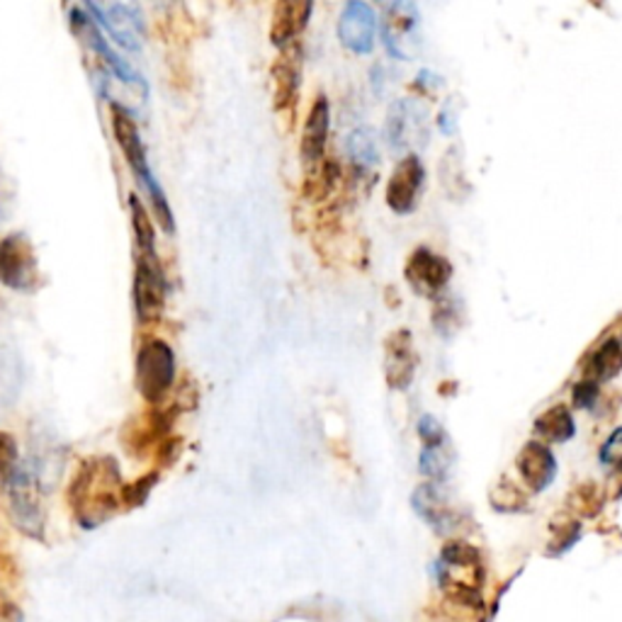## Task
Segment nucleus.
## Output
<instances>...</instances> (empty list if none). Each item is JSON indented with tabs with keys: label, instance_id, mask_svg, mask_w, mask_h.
Listing matches in <instances>:
<instances>
[{
	"label": "nucleus",
	"instance_id": "nucleus-1",
	"mask_svg": "<svg viewBox=\"0 0 622 622\" xmlns=\"http://www.w3.org/2000/svg\"><path fill=\"white\" fill-rule=\"evenodd\" d=\"M122 474L112 458L95 454L74 474L68 486V506L83 528H98L122 506Z\"/></svg>",
	"mask_w": 622,
	"mask_h": 622
},
{
	"label": "nucleus",
	"instance_id": "nucleus-2",
	"mask_svg": "<svg viewBox=\"0 0 622 622\" xmlns=\"http://www.w3.org/2000/svg\"><path fill=\"white\" fill-rule=\"evenodd\" d=\"M436 577L442 596L467 598V601H484V565L474 545L464 540H450L440 549Z\"/></svg>",
	"mask_w": 622,
	"mask_h": 622
},
{
	"label": "nucleus",
	"instance_id": "nucleus-3",
	"mask_svg": "<svg viewBox=\"0 0 622 622\" xmlns=\"http://www.w3.org/2000/svg\"><path fill=\"white\" fill-rule=\"evenodd\" d=\"M6 489L10 498V518L18 525V530L34 540H42L46 525V492L40 464L30 460L20 462Z\"/></svg>",
	"mask_w": 622,
	"mask_h": 622
},
{
	"label": "nucleus",
	"instance_id": "nucleus-4",
	"mask_svg": "<svg viewBox=\"0 0 622 622\" xmlns=\"http://www.w3.org/2000/svg\"><path fill=\"white\" fill-rule=\"evenodd\" d=\"M112 131H115V141L119 143V149H122L125 159L129 163V169L139 175V181L147 185V190L151 193L156 219H159V224L163 226L165 234H173L175 224H173L169 200H165L161 185L153 181L149 161H147V151H143V143H141L135 119H131V115L127 110H122V107H115V105H112Z\"/></svg>",
	"mask_w": 622,
	"mask_h": 622
},
{
	"label": "nucleus",
	"instance_id": "nucleus-5",
	"mask_svg": "<svg viewBox=\"0 0 622 622\" xmlns=\"http://www.w3.org/2000/svg\"><path fill=\"white\" fill-rule=\"evenodd\" d=\"M385 139L394 153L418 156L430 141V110L418 98H399L389 105Z\"/></svg>",
	"mask_w": 622,
	"mask_h": 622
},
{
	"label": "nucleus",
	"instance_id": "nucleus-6",
	"mask_svg": "<svg viewBox=\"0 0 622 622\" xmlns=\"http://www.w3.org/2000/svg\"><path fill=\"white\" fill-rule=\"evenodd\" d=\"M175 382V355L171 345L161 339H151L139 348L135 385L149 404H161Z\"/></svg>",
	"mask_w": 622,
	"mask_h": 622
},
{
	"label": "nucleus",
	"instance_id": "nucleus-7",
	"mask_svg": "<svg viewBox=\"0 0 622 622\" xmlns=\"http://www.w3.org/2000/svg\"><path fill=\"white\" fill-rule=\"evenodd\" d=\"M0 282L18 292H34L40 287L37 254L25 234H8L0 242Z\"/></svg>",
	"mask_w": 622,
	"mask_h": 622
},
{
	"label": "nucleus",
	"instance_id": "nucleus-8",
	"mask_svg": "<svg viewBox=\"0 0 622 622\" xmlns=\"http://www.w3.org/2000/svg\"><path fill=\"white\" fill-rule=\"evenodd\" d=\"M411 506L438 535L460 533L467 521L464 513L454 506L448 486L438 482L418 484L411 494Z\"/></svg>",
	"mask_w": 622,
	"mask_h": 622
},
{
	"label": "nucleus",
	"instance_id": "nucleus-9",
	"mask_svg": "<svg viewBox=\"0 0 622 622\" xmlns=\"http://www.w3.org/2000/svg\"><path fill=\"white\" fill-rule=\"evenodd\" d=\"M452 272V262L446 256L436 254V250H430L428 246L414 248L404 266V278L409 282L411 290L430 299H438L442 292H448Z\"/></svg>",
	"mask_w": 622,
	"mask_h": 622
},
{
	"label": "nucleus",
	"instance_id": "nucleus-10",
	"mask_svg": "<svg viewBox=\"0 0 622 622\" xmlns=\"http://www.w3.org/2000/svg\"><path fill=\"white\" fill-rule=\"evenodd\" d=\"M135 307L143 324L159 321L165 307V280L156 250H139L135 270Z\"/></svg>",
	"mask_w": 622,
	"mask_h": 622
},
{
	"label": "nucleus",
	"instance_id": "nucleus-11",
	"mask_svg": "<svg viewBox=\"0 0 622 622\" xmlns=\"http://www.w3.org/2000/svg\"><path fill=\"white\" fill-rule=\"evenodd\" d=\"M423 183H426V169L421 156L414 153L401 156L387 181V190H385L387 207L394 214H399V217L411 214L418 207V200H421Z\"/></svg>",
	"mask_w": 622,
	"mask_h": 622
},
{
	"label": "nucleus",
	"instance_id": "nucleus-12",
	"mask_svg": "<svg viewBox=\"0 0 622 622\" xmlns=\"http://www.w3.org/2000/svg\"><path fill=\"white\" fill-rule=\"evenodd\" d=\"M275 110L287 119H294L299 90H302V44H290L280 50L270 68Z\"/></svg>",
	"mask_w": 622,
	"mask_h": 622
},
{
	"label": "nucleus",
	"instance_id": "nucleus-13",
	"mask_svg": "<svg viewBox=\"0 0 622 622\" xmlns=\"http://www.w3.org/2000/svg\"><path fill=\"white\" fill-rule=\"evenodd\" d=\"M339 42L355 56H367L377 44V13L365 0H351L339 18Z\"/></svg>",
	"mask_w": 622,
	"mask_h": 622
},
{
	"label": "nucleus",
	"instance_id": "nucleus-14",
	"mask_svg": "<svg viewBox=\"0 0 622 622\" xmlns=\"http://www.w3.org/2000/svg\"><path fill=\"white\" fill-rule=\"evenodd\" d=\"M418 25H421V13L414 3H389L385 6V15H382L379 22V32H382V42H385L387 52L394 58H404L409 62L411 58V50L409 46L416 44V32Z\"/></svg>",
	"mask_w": 622,
	"mask_h": 622
},
{
	"label": "nucleus",
	"instance_id": "nucleus-15",
	"mask_svg": "<svg viewBox=\"0 0 622 622\" xmlns=\"http://www.w3.org/2000/svg\"><path fill=\"white\" fill-rule=\"evenodd\" d=\"M418 369V353L409 329L392 331L385 339V379L392 392H409Z\"/></svg>",
	"mask_w": 622,
	"mask_h": 622
},
{
	"label": "nucleus",
	"instance_id": "nucleus-16",
	"mask_svg": "<svg viewBox=\"0 0 622 622\" xmlns=\"http://www.w3.org/2000/svg\"><path fill=\"white\" fill-rule=\"evenodd\" d=\"M329 131H331V105L326 95L319 93L307 112L302 143H299V153H302V161L309 173L317 171L319 165L326 161Z\"/></svg>",
	"mask_w": 622,
	"mask_h": 622
},
{
	"label": "nucleus",
	"instance_id": "nucleus-17",
	"mask_svg": "<svg viewBox=\"0 0 622 622\" xmlns=\"http://www.w3.org/2000/svg\"><path fill=\"white\" fill-rule=\"evenodd\" d=\"M516 472L530 494H543L557 480V458L540 440H528L516 454Z\"/></svg>",
	"mask_w": 622,
	"mask_h": 622
},
{
	"label": "nucleus",
	"instance_id": "nucleus-18",
	"mask_svg": "<svg viewBox=\"0 0 622 622\" xmlns=\"http://www.w3.org/2000/svg\"><path fill=\"white\" fill-rule=\"evenodd\" d=\"M311 10H314V3H309V0H280V3L272 8L270 42L278 46V50L297 44L309 25Z\"/></svg>",
	"mask_w": 622,
	"mask_h": 622
},
{
	"label": "nucleus",
	"instance_id": "nucleus-19",
	"mask_svg": "<svg viewBox=\"0 0 622 622\" xmlns=\"http://www.w3.org/2000/svg\"><path fill=\"white\" fill-rule=\"evenodd\" d=\"M86 13L93 20H100V25L112 34L117 44H122L125 50H139L141 40V20L129 6H86Z\"/></svg>",
	"mask_w": 622,
	"mask_h": 622
},
{
	"label": "nucleus",
	"instance_id": "nucleus-20",
	"mask_svg": "<svg viewBox=\"0 0 622 622\" xmlns=\"http://www.w3.org/2000/svg\"><path fill=\"white\" fill-rule=\"evenodd\" d=\"M535 440L545 442V446H565L573 436H577V421L567 404H555L547 411L535 418L533 423Z\"/></svg>",
	"mask_w": 622,
	"mask_h": 622
},
{
	"label": "nucleus",
	"instance_id": "nucleus-21",
	"mask_svg": "<svg viewBox=\"0 0 622 622\" xmlns=\"http://www.w3.org/2000/svg\"><path fill=\"white\" fill-rule=\"evenodd\" d=\"M583 377L593 379L596 385L615 379L622 373V341L615 336H608L603 343L586 355L583 361Z\"/></svg>",
	"mask_w": 622,
	"mask_h": 622
},
{
	"label": "nucleus",
	"instance_id": "nucleus-22",
	"mask_svg": "<svg viewBox=\"0 0 622 622\" xmlns=\"http://www.w3.org/2000/svg\"><path fill=\"white\" fill-rule=\"evenodd\" d=\"M345 153L355 171H375L382 163L379 159V137L373 127H357L345 137Z\"/></svg>",
	"mask_w": 622,
	"mask_h": 622
},
{
	"label": "nucleus",
	"instance_id": "nucleus-23",
	"mask_svg": "<svg viewBox=\"0 0 622 622\" xmlns=\"http://www.w3.org/2000/svg\"><path fill=\"white\" fill-rule=\"evenodd\" d=\"M454 464V450L452 440L436 442V446H423L421 454H418V470L426 476V482H438L446 484V480L452 472Z\"/></svg>",
	"mask_w": 622,
	"mask_h": 622
},
{
	"label": "nucleus",
	"instance_id": "nucleus-24",
	"mask_svg": "<svg viewBox=\"0 0 622 622\" xmlns=\"http://www.w3.org/2000/svg\"><path fill=\"white\" fill-rule=\"evenodd\" d=\"M430 324H433L436 333L442 339L458 336L460 329L464 326V307L458 297L450 294V290L433 299V317H430Z\"/></svg>",
	"mask_w": 622,
	"mask_h": 622
},
{
	"label": "nucleus",
	"instance_id": "nucleus-25",
	"mask_svg": "<svg viewBox=\"0 0 622 622\" xmlns=\"http://www.w3.org/2000/svg\"><path fill=\"white\" fill-rule=\"evenodd\" d=\"M603 504H605V494L603 486L598 482H583L579 486H573L567 498L569 516L577 518H596L598 513L603 511Z\"/></svg>",
	"mask_w": 622,
	"mask_h": 622
},
{
	"label": "nucleus",
	"instance_id": "nucleus-26",
	"mask_svg": "<svg viewBox=\"0 0 622 622\" xmlns=\"http://www.w3.org/2000/svg\"><path fill=\"white\" fill-rule=\"evenodd\" d=\"M549 530H553V540H549L547 553L549 557H559L581 537V521L573 516H559L549 525Z\"/></svg>",
	"mask_w": 622,
	"mask_h": 622
},
{
	"label": "nucleus",
	"instance_id": "nucleus-27",
	"mask_svg": "<svg viewBox=\"0 0 622 622\" xmlns=\"http://www.w3.org/2000/svg\"><path fill=\"white\" fill-rule=\"evenodd\" d=\"M129 210H131V224H135V234H137V248L139 250H156L153 242H156V234H153V224L149 219L147 210L139 202L137 195L129 197Z\"/></svg>",
	"mask_w": 622,
	"mask_h": 622
},
{
	"label": "nucleus",
	"instance_id": "nucleus-28",
	"mask_svg": "<svg viewBox=\"0 0 622 622\" xmlns=\"http://www.w3.org/2000/svg\"><path fill=\"white\" fill-rule=\"evenodd\" d=\"M492 504H494L496 511H506V513L523 511L525 508V496L521 494V489L516 484H508V480L504 476V480H501L494 489Z\"/></svg>",
	"mask_w": 622,
	"mask_h": 622
},
{
	"label": "nucleus",
	"instance_id": "nucleus-29",
	"mask_svg": "<svg viewBox=\"0 0 622 622\" xmlns=\"http://www.w3.org/2000/svg\"><path fill=\"white\" fill-rule=\"evenodd\" d=\"M601 399V385H596L593 379L581 377L579 382H573L571 387V406L581 411H593V406Z\"/></svg>",
	"mask_w": 622,
	"mask_h": 622
},
{
	"label": "nucleus",
	"instance_id": "nucleus-30",
	"mask_svg": "<svg viewBox=\"0 0 622 622\" xmlns=\"http://www.w3.org/2000/svg\"><path fill=\"white\" fill-rule=\"evenodd\" d=\"M18 467V446L8 433H0V492L8 486Z\"/></svg>",
	"mask_w": 622,
	"mask_h": 622
},
{
	"label": "nucleus",
	"instance_id": "nucleus-31",
	"mask_svg": "<svg viewBox=\"0 0 622 622\" xmlns=\"http://www.w3.org/2000/svg\"><path fill=\"white\" fill-rule=\"evenodd\" d=\"M416 430H418V438H421L423 446H436V442H442V440L450 438L438 418L430 416V414L421 416V421H418Z\"/></svg>",
	"mask_w": 622,
	"mask_h": 622
},
{
	"label": "nucleus",
	"instance_id": "nucleus-32",
	"mask_svg": "<svg viewBox=\"0 0 622 622\" xmlns=\"http://www.w3.org/2000/svg\"><path fill=\"white\" fill-rule=\"evenodd\" d=\"M156 480H159V474H149V476H143V480L125 486L122 504H125V506H139V504H143V498L149 496V492H151V486L156 484Z\"/></svg>",
	"mask_w": 622,
	"mask_h": 622
},
{
	"label": "nucleus",
	"instance_id": "nucleus-33",
	"mask_svg": "<svg viewBox=\"0 0 622 622\" xmlns=\"http://www.w3.org/2000/svg\"><path fill=\"white\" fill-rule=\"evenodd\" d=\"M598 460L608 467H615L622 460V426H618L613 433L605 438L601 452H598Z\"/></svg>",
	"mask_w": 622,
	"mask_h": 622
},
{
	"label": "nucleus",
	"instance_id": "nucleus-34",
	"mask_svg": "<svg viewBox=\"0 0 622 622\" xmlns=\"http://www.w3.org/2000/svg\"><path fill=\"white\" fill-rule=\"evenodd\" d=\"M454 125H458V117H452L450 105H446V107H442V110L438 112V127H440V131H446V135H452Z\"/></svg>",
	"mask_w": 622,
	"mask_h": 622
},
{
	"label": "nucleus",
	"instance_id": "nucleus-35",
	"mask_svg": "<svg viewBox=\"0 0 622 622\" xmlns=\"http://www.w3.org/2000/svg\"><path fill=\"white\" fill-rule=\"evenodd\" d=\"M613 486H615L613 496L620 498V496H622V460L613 467Z\"/></svg>",
	"mask_w": 622,
	"mask_h": 622
}]
</instances>
